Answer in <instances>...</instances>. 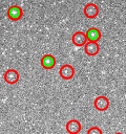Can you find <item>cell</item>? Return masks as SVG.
<instances>
[{
    "label": "cell",
    "mask_w": 126,
    "mask_h": 134,
    "mask_svg": "<svg viewBox=\"0 0 126 134\" xmlns=\"http://www.w3.org/2000/svg\"><path fill=\"white\" fill-rule=\"evenodd\" d=\"M3 77H4V81L7 83V84H15L18 82L20 75L18 73V71H16L15 69H7L4 74H3Z\"/></svg>",
    "instance_id": "5b68a950"
},
{
    "label": "cell",
    "mask_w": 126,
    "mask_h": 134,
    "mask_svg": "<svg viewBox=\"0 0 126 134\" xmlns=\"http://www.w3.org/2000/svg\"><path fill=\"white\" fill-rule=\"evenodd\" d=\"M23 15V10L20 6L18 5H12L8 9H7V17L13 20V21H18L22 18Z\"/></svg>",
    "instance_id": "6da1fadb"
},
{
    "label": "cell",
    "mask_w": 126,
    "mask_h": 134,
    "mask_svg": "<svg viewBox=\"0 0 126 134\" xmlns=\"http://www.w3.org/2000/svg\"><path fill=\"white\" fill-rule=\"evenodd\" d=\"M114 134H123V133H120V132H118V133H114Z\"/></svg>",
    "instance_id": "7c38bea8"
},
{
    "label": "cell",
    "mask_w": 126,
    "mask_h": 134,
    "mask_svg": "<svg viewBox=\"0 0 126 134\" xmlns=\"http://www.w3.org/2000/svg\"><path fill=\"white\" fill-rule=\"evenodd\" d=\"M87 134H102V131L98 127H91V128L88 129Z\"/></svg>",
    "instance_id": "8fae6325"
},
{
    "label": "cell",
    "mask_w": 126,
    "mask_h": 134,
    "mask_svg": "<svg viewBox=\"0 0 126 134\" xmlns=\"http://www.w3.org/2000/svg\"><path fill=\"white\" fill-rule=\"evenodd\" d=\"M98 14H99V7L94 3L90 2V3H87L84 6V15L87 18L93 19V18H96L98 16Z\"/></svg>",
    "instance_id": "3957f363"
},
{
    "label": "cell",
    "mask_w": 126,
    "mask_h": 134,
    "mask_svg": "<svg viewBox=\"0 0 126 134\" xmlns=\"http://www.w3.org/2000/svg\"><path fill=\"white\" fill-rule=\"evenodd\" d=\"M40 63H41V66L44 69H51L56 65V59L51 54H44L41 58Z\"/></svg>",
    "instance_id": "52a82bcc"
},
{
    "label": "cell",
    "mask_w": 126,
    "mask_h": 134,
    "mask_svg": "<svg viewBox=\"0 0 126 134\" xmlns=\"http://www.w3.org/2000/svg\"><path fill=\"white\" fill-rule=\"evenodd\" d=\"M60 76L63 79V80H70L72 79L74 74H75V69L71 65L69 64H64L61 66L60 68Z\"/></svg>",
    "instance_id": "7a4b0ae2"
},
{
    "label": "cell",
    "mask_w": 126,
    "mask_h": 134,
    "mask_svg": "<svg viewBox=\"0 0 126 134\" xmlns=\"http://www.w3.org/2000/svg\"><path fill=\"white\" fill-rule=\"evenodd\" d=\"M94 107L99 111H105L109 107V99L104 95H100L94 98Z\"/></svg>",
    "instance_id": "8992f818"
},
{
    "label": "cell",
    "mask_w": 126,
    "mask_h": 134,
    "mask_svg": "<svg viewBox=\"0 0 126 134\" xmlns=\"http://www.w3.org/2000/svg\"><path fill=\"white\" fill-rule=\"evenodd\" d=\"M86 38L88 42H96L100 40L101 38V31L96 27H90L86 31Z\"/></svg>",
    "instance_id": "9c48e42d"
},
{
    "label": "cell",
    "mask_w": 126,
    "mask_h": 134,
    "mask_svg": "<svg viewBox=\"0 0 126 134\" xmlns=\"http://www.w3.org/2000/svg\"><path fill=\"white\" fill-rule=\"evenodd\" d=\"M84 50L88 55H96L99 52V44L96 42H87L84 46Z\"/></svg>",
    "instance_id": "30bf717a"
},
{
    "label": "cell",
    "mask_w": 126,
    "mask_h": 134,
    "mask_svg": "<svg viewBox=\"0 0 126 134\" xmlns=\"http://www.w3.org/2000/svg\"><path fill=\"white\" fill-rule=\"evenodd\" d=\"M71 40L76 46H85V44L88 42L86 38V34L83 31H76L72 35Z\"/></svg>",
    "instance_id": "277c9868"
},
{
    "label": "cell",
    "mask_w": 126,
    "mask_h": 134,
    "mask_svg": "<svg viewBox=\"0 0 126 134\" xmlns=\"http://www.w3.org/2000/svg\"><path fill=\"white\" fill-rule=\"evenodd\" d=\"M66 131L69 134H78L81 131V124L77 119H70L66 124Z\"/></svg>",
    "instance_id": "ba28073f"
}]
</instances>
